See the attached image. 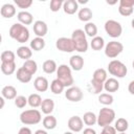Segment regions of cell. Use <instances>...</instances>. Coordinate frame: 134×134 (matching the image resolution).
I'll return each instance as SVG.
<instances>
[{
    "instance_id": "obj_29",
    "label": "cell",
    "mask_w": 134,
    "mask_h": 134,
    "mask_svg": "<svg viewBox=\"0 0 134 134\" xmlns=\"http://www.w3.org/2000/svg\"><path fill=\"white\" fill-rule=\"evenodd\" d=\"M89 91L93 94H99L104 89V83L97 82L95 80H91L89 84Z\"/></svg>"
},
{
    "instance_id": "obj_22",
    "label": "cell",
    "mask_w": 134,
    "mask_h": 134,
    "mask_svg": "<svg viewBox=\"0 0 134 134\" xmlns=\"http://www.w3.org/2000/svg\"><path fill=\"white\" fill-rule=\"evenodd\" d=\"M17 55H18L20 59H23V60H25V61L30 60V58H31V55H32L31 48H30V47H27V46H20V47L17 49Z\"/></svg>"
},
{
    "instance_id": "obj_50",
    "label": "cell",
    "mask_w": 134,
    "mask_h": 134,
    "mask_svg": "<svg viewBox=\"0 0 134 134\" xmlns=\"http://www.w3.org/2000/svg\"><path fill=\"white\" fill-rule=\"evenodd\" d=\"M131 25H132V28L134 29V19H133V20L131 21Z\"/></svg>"
},
{
    "instance_id": "obj_32",
    "label": "cell",
    "mask_w": 134,
    "mask_h": 134,
    "mask_svg": "<svg viewBox=\"0 0 134 134\" xmlns=\"http://www.w3.org/2000/svg\"><path fill=\"white\" fill-rule=\"evenodd\" d=\"M22 67L26 70V71H28L30 74H35L36 72H37V70H38V65H37V62L36 61H34V60H27V61H25L24 63H23V65H22Z\"/></svg>"
},
{
    "instance_id": "obj_44",
    "label": "cell",
    "mask_w": 134,
    "mask_h": 134,
    "mask_svg": "<svg viewBox=\"0 0 134 134\" xmlns=\"http://www.w3.org/2000/svg\"><path fill=\"white\" fill-rule=\"evenodd\" d=\"M119 5L127 6V7H133L134 6V0H120Z\"/></svg>"
},
{
    "instance_id": "obj_37",
    "label": "cell",
    "mask_w": 134,
    "mask_h": 134,
    "mask_svg": "<svg viewBox=\"0 0 134 134\" xmlns=\"http://www.w3.org/2000/svg\"><path fill=\"white\" fill-rule=\"evenodd\" d=\"M98 102L105 106H109L113 103V96L110 93H100L98 95Z\"/></svg>"
},
{
    "instance_id": "obj_21",
    "label": "cell",
    "mask_w": 134,
    "mask_h": 134,
    "mask_svg": "<svg viewBox=\"0 0 134 134\" xmlns=\"http://www.w3.org/2000/svg\"><path fill=\"white\" fill-rule=\"evenodd\" d=\"M53 109H54V102L51 98H45V99H43L42 105H41V110H42V112L44 114H46V115L51 114V112L53 111Z\"/></svg>"
},
{
    "instance_id": "obj_27",
    "label": "cell",
    "mask_w": 134,
    "mask_h": 134,
    "mask_svg": "<svg viewBox=\"0 0 134 134\" xmlns=\"http://www.w3.org/2000/svg\"><path fill=\"white\" fill-rule=\"evenodd\" d=\"M45 47V41L43 38L36 37L30 41V48L35 51H40Z\"/></svg>"
},
{
    "instance_id": "obj_25",
    "label": "cell",
    "mask_w": 134,
    "mask_h": 134,
    "mask_svg": "<svg viewBox=\"0 0 134 134\" xmlns=\"http://www.w3.org/2000/svg\"><path fill=\"white\" fill-rule=\"evenodd\" d=\"M42 69L45 73L51 74V73H53L58 70V66H57V63L53 60H46L42 65Z\"/></svg>"
},
{
    "instance_id": "obj_15",
    "label": "cell",
    "mask_w": 134,
    "mask_h": 134,
    "mask_svg": "<svg viewBox=\"0 0 134 134\" xmlns=\"http://www.w3.org/2000/svg\"><path fill=\"white\" fill-rule=\"evenodd\" d=\"M63 9L67 15H73L79 9V3L75 0H66L63 4Z\"/></svg>"
},
{
    "instance_id": "obj_51",
    "label": "cell",
    "mask_w": 134,
    "mask_h": 134,
    "mask_svg": "<svg viewBox=\"0 0 134 134\" xmlns=\"http://www.w3.org/2000/svg\"><path fill=\"white\" fill-rule=\"evenodd\" d=\"M64 134H73V132H70V131H68V132H65Z\"/></svg>"
},
{
    "instance_id": "obj_5",
    "label": "cell",
    "mask_w": 134,
    "mask_h": 134,
    "mask_svg": "<svg viewBox=\"0 0 134 134\" xmlns=\"http://www.w3.org/2000/svg\"><path fill=\"white\" fill-rule=\"evenodd\" d=\"M115 118V112L113 109H110L108 107H104L99 110L98 116H97V125L102 128L110 126Z\"/></svg>"
},
{
    "instance_id": "obj_34",
    "label": "cell",
    "mask_w": 134,
    "mask_h": 134,
    "mask_svg": "<svg viewBox=\"0 0 134 134\" xmlns=\"http://www.w3.org/2000/svg\"><path fill=\"white\" fill-rule=\"evenodd\" d=\"M64 89H65V86H64V85L62 84V82L59 81L58 79L53 80V81L51 82V84H50V90H51V92L54 93V94H61V93L64 91Z\"/></svg>"
},
{
    "instance_id": "obj_36",
    "label": "cell",
    "mask_w": 134,
    "mask_h": 134,
    "mask_svg": "<svg viewBox=\"0 0 134 134\" xmlns=\"http://www.w3.org/2000/svg\"><path fill=\"white\" fill-rule=\"evenodd\" d=\"M83 121L87 126H93L97 122V116L93 112H86L83 116Z\"/></svg>"
},
{
    "instance_id": "obj_33",
    "label": "cell",
    "mask_w": 134,
    "mask_h": 134,
    "mask_svg": "<svg viewBox=\"0 0 134 134\" xmlns=\"http://www.w3.org/2000/svg\"><path fill=\"white\" fill-rule=\"evenodd\" d=\"M107 79H108L107 77V71L104 68H98L93 72L92 80H95V81L100 82V83H105L107 81Z\"/></svg>"
},
{
    "instance_id": "obj_3",
    "label": "cell",
    "mask_w": 134,
    "mask_h": 134,
    "mask_svg": "<svg viewBox=\"0 0 134 134\" xmlns=\"http://www.w3.org/2000/svg\"><path fill=\"white\" fill-rule=\"evenodd\" d=\"M57 79L62 82L65 87H71L73 85V76L71 72V68L66 64H62L58 67L57 70Z\"/></svg>"
},
{
    "instance_id": "obj_53",
    "label": "cell",
    "mask_w": 134,
    "mask_h": 134,
    "mask_svg": "<svg viewBox=\"0 0 134 134\" xmlns=\"http://www.w3.org/2000/svg\"><path fill=\"white\" fill-rule=\"evenodd\" d=\"M119 134H126V132H122V133H119Z\"/></svg>"
},
{
    "instance_id": "obj_1",
    "label": "cell",
    "mask_w": 134,
    "mask_h": 134,
    "mask_svg": "<svg viewBox=\"0 0 134 134\" xmlns=\"http://www.w3.org/2000/svg\"><path fill=\"white\" fill-rule=\"evenodd\" d=\"M9 37L18 43H25L29 39L28 28L21 23H14L9 28Z\"/></svg>"
},
{
    "instance_id": "obj_35",
    "label": "cell",
    "mask_w": 134,
    "mask_h": 134,
    "mask_svg": "<svg viewBox=\"0 0 134 134\" xmlns=\"http://www.w3.org/2000/svg\"><path fill=\"white\" fill-rule=\"evenodd\" d=\"M84 31H85L86 36L94 38L97 35V27L93 22H88V23H86V25L84 27Z\"/></svg>"
},
{
    "instance_id": "obj_46",
    "label": "cell",
    "mask_w": 134,
    "mask_h": 134,
    "mask_svg": "<svg viewBox=\"0 0 134 134\" xmlns=\"http://www.w3.org/2000/svg\"><path fill=\"white\" fill-rule=\"evenodd\" d=\"M83 134H96V132L92 128H86V129H84Z\"/></svg>"
},
{
    "instance_id": "obj_12",
    "label": "cell",
    "mask_w": 134,
    "mask_h": 134,
    "mask_svg": "<svg viewBox=\"0 0 134 134\" xmlns=\"http://www.w3.org/2000/svg\"><path fill=\"white\" fill-rule=\"evenodd\" d=\"M32 29H34V32L36 34L37 37H40V38H43L47 31H48V27H47V24L42 21V20H38L34 23L32 25Z\"/></svg>"
},
{
    "instance_id": "obj_19",
    "label": "cell",
    "mask_w": 134,
    "mask_h": 134,
    "mask_svg": "<svg viewBox=\"0 0 134 134\" xmlns=\"http://www.w3.org/2000/svg\"><path fill=\"white\" fill-rule=\"evenodd\" d=\"M1 95L6 99H15L17 97V89L14 86H4L1 90Z\"/></svg>"
},
{
    "instance_id": "obj_31",
    "label": "cell",
    "mask_w": 134,
    "mask_h": 134,
    "mask_svg": "<svg viewBox=\"0 0 134 134\" xmlns=\"http://www.w3.org/2000/svg\"><path fill=\"white\" fill-rule=\"evenodd\" d=\"M28 105L32 108H38V107H41L42 105V97L38 94V93H32L28 96Z\"/></svg>"
},
{
    "instance_id": "obj_41",
    "label": "cell",
    "mask_w": 134,
    "mask_h": 134,
    "mask_svg": "<svg viewBox=\"0 0 134 134\" xmlns=\"http://www.w3.org/2000/svg\"><path fill=\"white\" fill-rule=\"evenodd\" d=\"M15 4L19 8H28L32 4V0H15Z\"/></svg>"
},
{
    "instance_id": "obj_47",
    "label": "cell",
    "mask_w": 134,
    "mask_h": 134,
    "mask_svg": "<svg viewBox=\"0 0 134 134\" xmlns=\"http://www.w3.org/2000/svg\"><path fill=\"white\" fill-rule=\"evenodd\" d=\"M128 90H129V92H130L132 95H134V80L130 82V84H129V86H128Z\"/></svg>"
},
{
    "instance_id": "obj_7",
    "label": "cell",
    "mask_w": 134,
    "mask_h": 134,
    "mask_svg": "<svg viewBox=\"0 0 134 134\" xmlns=\"http://www.w3.org/2000/svg\"><path fill=\"white\" fill-rule=\"evenodd\" d=\"M122 50H124V45L117 41H110L105 46V54L110 59L116 58L122 52Z\"/></svg>"
},
{
    "instance_id": "obj_9",
    "label": "cell",
    "mask_w": 134,
    "mask_h": 134,
    "mask_svg": "<svg viewBox=\"0 0 134 134\" xmlns=\"http://www.w3.org/2000/svg\"><path fill=\"white\" fill-rule=\"evenodd\" d=\"M55 47L63 52H72L75 50L74 48V44L71 38H66V37H62L59 38L55 41Z\"/></svg>"
},
{
    "instance_id": "obj_8",
    "label": "cell",
    "mask_w": 134,
    "mask_h": 134,
    "mask_svg": "<svg viewBox=\"0 0 134 134\" xmlns=\"http://www.w3.org/2000/svg\"><path fill=\"white\" fill-rule=\"evenodd\" d=\"M105 31L111 38H118L122 32V27L119 22L115 20H108L105 23Z\"/></svg>"
},
{
    "instance_id": "obj_24",
    "label": "cell",
    "mask_w": 134,
    "mask_h": 134,
    "mask_svg": "<svg viewBox=\"0 0 134 134\" xmlns=\"http://www.w3.org/2000/svg\"><path fill=\"white\" fill-rule=\"evenodd\" d=\"M42 122H43V126H44V128L46 130H53L57 127V124H58L57 118L53 115H51V114L46 115L43 118V121Z\"/></svg>"
},
{
    "instance_id": "obj_16",
    "label": "cell",
    "mask_w": 134,
    "mask_h": 134,
    "mask_svg": "<svg viewBox=\"0 0 134 134\" xmlns=\"http://www.w3.org/2000/svg\"><path fill=\"white\" fill-rule=\"evenodd\" d=\"M0 13L3 18L9 19L16 15V7H15V5H13L10 3H5L4 5H2Z\"/></svg>"
},
{
    "instance_id": "obj_13",
    "label": "cell",
    "mask_w": 134,
    "mask_h": 134,
    "mask_svg": "<svg viewBox=\"0 0 134 134\" xmlns=\"http://www.w3.org/2000/svg\"><path fill=\"white\" fill-rule=\"evenodd\" d=\"M69 65H70V68L73 69L74 71H80L84 67V59L79 54L72 55L69 59Z\"/></svg>"
},
{
    "instance_id": "obj_40",
    "label": "cell",
    "mask_w": 134,
    "mask_h": 134,
    "mask_svg": "<svg viewBox=\"0 0 134 134\" xmlns=\"http://www.w3.org/2000/svg\"><path fill=\"white\" fill-rule=\"evenodd\" d=\"M64 2L62 0H51L50 1V10L55 13V12H59L60 8L63 6Z\"/></svg>"
},
{
    "instance_id": "obj_26",
    "label": "cell",
    "mask_w": 134,
    "mask_h": 134,
    "mask_svg": "<svg viewBox=\"0 0 134 134\" xmlns=\"http://www.w3.org/2000/svg\"><path fill=\"white\" fill-rule=\"evenodd\" d=\"M90 46L93 50H102L105 46V40L103 37H99V36H96L94 38H92L91 42H90Z\"/></svg>"
},
{
    "instance_id": "obj_14",
    "label": "cell",
    "mask_w": 134,
    "mask_h": 134,
    "mask_svg": "<svg viewBox=\"0 0 134 134\" xmlns=\"http://www.w3.org/2000/svg\"><path fill=\"white\" fill-rule=\"evenodd\" d=\"M34 86H35V89L39 92H45L48 87H49V83L47 81L46 77L44 76H38L35 79L34 81Z\"/></svg>"
},
{
    "instance_id": "obj_17",
    "label": "cell",
    "mask_w": 134,
    "mask_h": 134,
    "mask_svg": "<svg viewBox=\"0 0 134 134\" xmlns=\"http://www.w3.org/2000/svg\"><path fill=\"white\" fill-rule=\"evenodd\" d=\"M104 89L107 92H116L119 89V83L114 77H109L104 83Z\"/></svg>"
},
{
    "instance_id": "obj_39",
    "label": "cell",
    "mask_w": 134,
    "mask_h": 134,
    "mask_svg": "<svg viewBox=\"0 0 134 134\" xmlns=\"http://www.w3.org/2000/svg\"><path fill=\"white\" fill-rule=\"evenodd\" d=\"M27 104H28V99L25 96H23V95H18L15 98V105H16V107H18L20 109L24 108Z\"/></svg>"
},
{
    "instance_id": "obj_28",
    "label": "cell",
    "mask_w": 134,
    "mask_h": 134,
    "mask_svg": "<svg viewBox=\"0 0 134 134\" xmlns=\"http://www.w3.org/2000/svg\"><path fill=\"white\" fill-rule=\"evenodd\" d=\"M1 71L6 75L13 74L16 71V63L15 62H3V63H1Z\"/></svg>"
},
{
    "instance_id": "obj_43",
    "label": "cell",
    "mask_w": 134,
    "mask_h": 134,
    "mask_svg": "<svg viewBox=\"0 0 134 134\" xmlns=\"http://www.w3.org/2000/svg\"><path fill=\"white\" fill-rule=\"evenodd\" d=\"M99 134H116V130L112 126H107V127L103 128V130Z\"/></svg>"
},
{
    "instance_id": "obj_4",
    "label": "cell",
    "mask_w": 134,
    "mask_h": 134,
    "mask_svg": "<svg viewBox=\"0 0 134 134\" xmlns=\"http://www.w3.org/2000/svg\"><path fill=\"white\" fill-rule=\"evenodd\" d=\"M42 120L41 112L37 109L25 110L20 114V121L23 125H37Z\"/></svg>"
},
{
    "instance_id": "obj_49",
    "label": "cell",
    "mask_w": 134,
    "mask_h": 134,
    "mask_svg": "<svg viewBox=\"0 0 134 134\" xmlns=\"http://www.w3.org/2000/svg\"><path fill=\"white\" fill-rule=\"evenodd\" d=\"M0 102H1V105H0V108L2 109V108L4 107V97H3V96H1V97H0Z\"/></svg>"
},
{
    "instance_id": "obj_38",
    "label": "cell",
    "mask_w": 134,
    "mask_h": 134,
    "mask_svg": "<svg viewBox=\"0 0 134 134\" xmlns=\"http://www.w3.org/2000/svg\"><path fill=\"white\" fill-rule=\"evenodd\" d=\"M1 63L3 62H15V53L10 50H5L0 55Z\"/></svg>"
},
{
    "instance_id": "obj_42",
    "label": "cell",
    "mask_w": 134,
    "mask_h": 134,
    "mask_svg": "<svg viewBox=\"0 0 134 134\" xmlns=\"http://www.w3.org/2000/svg\"><path fill=\"white\" fill-rule=\"evenodd\" d=\"M118 12L121 16L124 17H128V16H131L133 14V7H127V6H121L119 5L118 6Z\"/></svg>"
},
{
    "instance_id": "obj_52",
    "label": "cell",
    "mask_w": 134,
    "mask_h": 134,
    "mask_svg": "<svg viewBox=\"0 0 134 134\" xmlns=\"http://www.w3.org/2000/svg\"><path fill=\"white\" fill-rule=\"evenodd\" d=\"M132 66H133V68H134V61L132 62Z\"/></svg>"
},
{
    "instance_id": "obj_18",
    "label": "cell",
    "mask_w": 134,
    "mask_h": 134,
    "mask_svg": "<svg viewBox=\"0 0 134 134\" xmlns=\"http://www.w3.org/2000/svg\"><path fill=\"white\" fill-rule=\"evenodd\" d=\"M16 77L18 81H20L21 83H29L31 81V77H32V74H30L28 71H26L23 67H20L17 72H16Z\"/></svg>"
},
{
    "instance_id": "obj_23",
    "label": "cell",
    "mask_w": 134,
    "mask_h": 134,
    "mask_svg": "<svg viewBox=\"0 0 134 134\" xmlns=\"http://www.w3.org/2000/svg\"><path fill=\"white\" fill-rule=\"evenodd\" d=\"M92 16H93L92 10H91L89 7H83V8H81V9L79 10V13H77V17H79V19H80L81 21H83V22H87V23L91 20Z\"/></svg>"
},
{
    "instance_id": "obj_30",
    "label": "cell",
    "mask_w": 134,
    "mask_h": 134,
    "mask_svg": "<svg viewBox=\"0 0 134 134\" xmlns=\"http://www.w3.org/2000/svg\"><path fill=\"white\" fill-rule=\"evenodd\" d=\"M114 128H115V130H116L117 132H119V133L126 132V131L128 130V128H129V122H128V120H127L126 118L120 117V118H118V119L115 121Z\"/></svg>"
},
{
    "instance_id": "obj_48",
    "label": "cell",
    "mask_w": 134,
    "mask_h": 134,
    "mask_svg": "<svg viewBox=\"0 0 134 134\" xmlns=\"http://www.w3.org/2000/svg\"><path fill=\"white\" fill-rule=\"evenodd\" d=\"M35 134H48L45 130H42V129H39V130H37L36 132H35Z\"/></svg>"
},
{
    "instance_id": "obj_6",
    "label": "cell",
    "mask_w": 134,
    "mask_h": 134,
    "mask_svg": "<svg viewBox=\"0 0 134 134\" xmlns=\"http://www.w3.org/2000/svg\"><path fill=\"white\" fill-rule=\"evenodd\" d=\"M108 71L111 75L118 77V79H122L126 76L128 69L122 62H120L118 60H112L108 64Z\"/></svg>"
},
{
    "instance_id": "obj_10",
    "label": "cell",
    "mask_w": 134,
    "mask_h": 134,
    "mask_svg": "<svg viewBox=\"0 0 134 134\" xmlns=\"http://www.w3.org/2000/svg\"><path fill=\"white\" fill-rule=\"evenodd\" d=\"M65 97L70 102L77 103L83 99V91L79 87L71 86L65 91Z\"/></svg>"
},
{
    "instance_id": "obj_45",
    "label": "cell",
    "mask_w": 134,
    "mask_h": 134,
    "mask_svg": "<svg viewBox=\"0 0 134 134\" xmlns=\"http://www.w3.org/2000/svg\"><path fill=\"white\" fill-rule=\"evenodd\" d=\"M18 134H32V132H31V130H30L29 128H27V127H22V128L19 130Z\"/></svg>"
},
{
    "instance_id": "obj_11",
    "label": "cell",
    "mask_w": 134,
    "mask_h": 134,
    "mask_svg": "<svg viewBox=\"0 0 134 134\" xmlns=\"http://www.w3.org/2000/svg\"><path fill=\"white\" fill-rule=\"evenodd\" d=\"M68 128L71 132H81L84 128V121L83 118H81L77 115L71 116L68 119Z\"/></svg>"
},
{
    "instance_id": "obj_2",
    "label": "cell",
    "mask_w": 134,
    "mask_h": 134,
    "mask_svg": "<svg viewBox=\"0 0 134 134\" xmlns=\"http://www.w3.org/2000/svg\"><path fill=\"white\" fill-rule=\"evenodd\" d=\"M71 39L73 41L74 44V48L76 51L79 52H86L88 50L89 44L87 41V37L86 34L83 29H75L72 32Z\"/></svg>"
},
{
    "instance_id": "obj_20",
    "label": "cell",
    "mask_w": 134,
    "mask_h": 134,
    "mask_svg": "<svg viewBox=\"0 0 134 134\" xmlns=\"http://www.w3.org/2000/svg\"><path fill=\"white\" fill-rule=\"evenodd\" d=\"M17 18H18L19 22L21 24H23V25H30L32 23V21H34L32 15L29 12H26V10H22V12L18 13Z\"/></svg>"
}]
</instances>
